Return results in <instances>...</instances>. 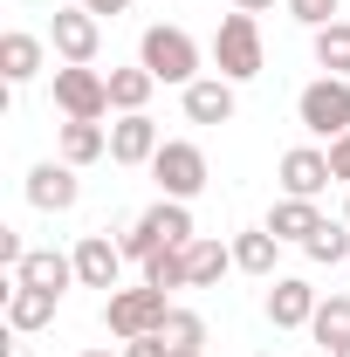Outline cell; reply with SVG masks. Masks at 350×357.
Wrapping results in <instances>:
<instances>
[{
	"instance_id": "obj_9",
	"label": "cell",
	"mask_w": 350,
	"mask_h": 357,
	"mask_svg": "<svg viewBox=\"0 0 350 357\" xmlns=\"http://www.w3.org/2000/svg\"><path fill=\"white\" fill-rule=\"evenodd\" d=\"M76 289H103V296H117V289H124V241H110V234H83V241H76Z\"/></svg>"
},
{
	"instance_id": "obj_30",
	"label": "cell",
	"mask_w": 350,
	"mask_h": 357,
	"mask_svg": "<svg viewBox=\"0 0 350 357\" xmlns=\"http://www.w3.org/2000/svg\"><path fill=\"white\" fill-rule=\"evenodd\" d=\"M330 172H337V178H344V185H350V131L337 137V144H330Z\"/></svg>"
},
{
	"instance_id": "obj_2",
	"label": "cell",
	"mask_w": 350,
	"mask_h": 357,
	"mask_svg": "<svg viewBox=\"0 0 350 357\" xmlns=\"http://www.w3.org/2000/svg\"><path fill=\"white\" fill-rule=\"evenodd\" d=\"M213 62H220L213 76H227V83H254V76L268 69L261 14H241V7H234V14L220 21V35H213Z\"/></svg>"
},
{
	"instance_id": "obj_8",
	"label": "cell",
	"mask_w": 350,
	"mask_h": 357,
	"mask_svg": "<svg viewBox=\"0 0 350 357\" xmlns=\"http://www.w3.org/2000/svg\"><path fill=\"white\" fill-rule=\"evenodd\" d=\"M330 151H316V144H289L282 158H275V185L289 192V199H323L330 192Z\"/></svg>"
},
{
	"instance_id": "obj_14",
	"label": "cell",
	"mask_w": 350,
	"mask_h": 357,
	"mask_svg": "<svg viewBox=\"0 0 350 357\" xmlns=\"http://www.w3.org/2000/svg\"><path fill=\"white\" fill-rule=\"evenodd\" d=\"M158 144H165L158 124H151L144 110H131V117H117V124H110V165H151V158H158Z\"/></svg>"
},
{
	"instance_id": "obj_35",
	"label": "cell",
	"mask_w": 350,
	"mask_h": 357,
	"mask_svg": "<svg viewBox=\"0 0 350 357\" xmlns=\"http://www.w3.org/2000/svg\"><path fill=\"white\" fill-rule=\"evenodd\" d=\"M344 220H350V199H344Z\"/></svg>"
},
{
	"instance_id": "obj_32",
	"label": "cell",
	"mask_w": 350,
	"mask_h": 357,
	"mask_svg": "<svg viewBox=\"0 0 350 357\" xmlns=\"http://www.w3.org/2000/svg\"><path fill=\"white\" fill-rule=\"evenodd\" d=\"M241 14H275V0H234Z\"/></svg>"
},
{
	"instance_id": "obj_24",
	"label": "cell",
	"mask_w": 350,
	"mask_h": 357,
	"mask_svg": "<svg viewBox=\"0 0 350 357\" xmlns=\"http://www.w3.org/2000/svg\"><path fill=\"white\" fill-rule=\"evenodd\" d=\"M309 337H316L323 351H344V344H350V296H323V303H316V323H309Z\"/></svg>"
},
{
	"instance_id": "obj_34",
	"label": "cell",
	"mask_w": 350,
	"mask_h": 357,
	"mask_svg": "<svg viewBox=\"0 0 350 357\" xmlns=\"http://www.w3.org/2000/svg\"><path fill=\"white\" fill-rule=\"evenodd\" d=\"M83 357H110V351H83Z\"/></svg>"
},
{
	"instance_id": "obj_25",
	"label": "cell",
	"mask_w": 350,
	"mask_h": 357,
	"mask_svg": "<svg viewBox=\"0 0 350 357\" xmlns=\"http://www.w3.org/2000/svg\"><path fill=\"white\" fill-rule=\"evenodd\" d=\"M309 48H316V69H323V76H350V21L316 28V35H309Z\"/></svg>"
},
{
	"instance_id": "obj_21",
	"label": "cell",
	"mask_w": 350,
	"mask_h": 357,
	"mask_svg": "<svg viewBox=\"0 0 350 357\" xmlns=\"http://www.w3.org/2000/svg\"><path fill=\"white\" fill-rule=\"evenodd\" d=\"M275 261H282V241L268 227H241L234 234V268L241 275H275Z\"/></svg>"
},
{
	"instance_id": "obj_11",
	"label": "cell",
	"mask_w": 350,
	"mask_h": 357,
	"mask_svg": "<svg viewBox=\"0 0 350 357\" xmlns=\"http://www.w3.org/2000/svg\"><path fill=\"white\" fill-rule=\"evenodd\" d=\"M76 199H83V178H76V165L42 158V165L28 172V206H35V213H69Z\"/></svg>"
},
{
	"instance_id": "obj_15",
	"label": "cell",
	"mask_w": 350,
	"mask_h": 357,
	"mask_svg": "<svg viewBox=\"0 0 350 357\" xmlns=\"http://www.w3.org/2000/svg\"><path fill=\"white\" fill-rule=\"evenodd\" d=\"M14 282L48 289V296H69V282H76V255H62V248H28L21 268H14Z\"/></svg>"
},
{
	"instance_id": "obj_17",
	"label": "cell",
	"mask_w": 350,
	"mask_h": 357,
	"mask_svg": "<svg viewBox=\"0 0 350 357\" xmlns=\"http://www.w3.org/2000/svg\"><path fill=\"white\" fill-rule=\"evenodd\" d=\"M268 234H275V241H282V248H289V241H296V248H303L309 234H316V227H323V206H316V199H289V192H282V199H275V206H268Z\"/></svg>"
},
{
	"instance_id": "obj_23",
	"label": "cell",
	"mask_w": 350,
	"mask_h": 357,
	"mask_svg": "<svg viewBox=\"0 0 350 357\" xmlns=\"http://www.w3.org/2000/svg\"><path fill=\"white\" fill-rule=\"evenodd\" d=\"M158 337L172 344V357H206V316L172 303V316H165V330H158Z\"/></svg>"
},
{
	"instance_id": "obj_20",
	"label": "cell",
	"mask_w": 350,
	"mask_h": 357,
	"mask_svg": "<svg viewBox=\"0 0 350 357\" xmlns=\"http://www.w3.org/2000/svg\"><path fill=\"white\" fill-rule=\"evenodd\" d=\"M96 158H110V131L103 124H76V117H62V165H96Z\"/></svg>"
},
{
	"instance_id": "obj_1",
	"label": "cell",
	"mask_w": 350,
	"mask_h": 357,
	"mask_svg": "<svg viewBox=\"0 0 350 357\" xmlns=\"http://www.w3.org/2000/svg\"><path fill=\"white\" fill-rule=\"evenodd\" d=\"M199 241V227H192V206L185 199H158V206H144L124 234V261H151V255H165V248H192Z\"/></svg>"
},
{
	"instance_id": "obj_7",
	"label": "cell",
	"mask_w": 350,
	"mask_h": 357,
	"mask_svg": "<svg viewBox=\"0 0 350 357\" xmlns=\"http://www.w3.org/2000/svg\"><path fill=\"white\" fill-rule=\"evenodd\" d=\"M55 110L76 124H103L110 117V76H96L89 62H62L55 69Z\"/></svg>"
},
{
	"instance_id": "obj_36",
	"label": "cell",
	"mask_w": 350,
	"mask_h": 357,
	"mask_svg": "<svg viewBox=\"0 0 350 357\" xmlns=\"http://www.w3.org/2000/svg\"><path fill=\"white\" fill-rule=\"evenodd\" d=\"M254 357H275V351H254Z\"/></svg>"
},
{
	"instance_id": "obj_28",
	"label": "cell",
	"mask_w": 350,
	"mask_h": 357,
	"mask_svg": "<svg viewBox=\"0 0 350 357\" xmlns=\"http://www.w3.org/2000/svg\"><path fill=\"white\" fill-rule=\"evenodd\" d=\"M282 7H289V21H303L309 35H316V28H330V21H344V14H337V0H282Z\"/></svg>"
},
{
	"instance_id": "obj_27",
	"label": "cell",
	"mask_w": 350,
	"mask_h": 357,
	"mask_svg": "<svg viewBox=\"0 0 350 357\" xmlns=\"http://www.w3.org/2000/svg\"><path fill=\"white\" fill-rule=\"evenodd\" d=\"M144 282H151V289H165V296H172V289H192V282H185V248L151 255V261H144Z\"/></svg>"
},
{
	"instance_id": "obj_22",
	"label": "cell",
	"mask_w": 350,
	"mask_h": 357,
	"mask_svg": "<svg viewBox=\"0 0 350 357\" xmlns=\"http://www.w3.org/2000/svg\"><path fill=\"white\" fill-rule=\"evenodd\" d=\"M151 89H158V76H151L144 62L110 69V110H117V117H131V110H144V103H151Z\"/></svg>"
},
{
	"instance_id": "obj_4",
	"label": "cell",
	"mask_w": 350,
	"mask_h": 357,
	"mask_svg": "<svg viewBox=\"0 0 350 357\" xmlns=\"http://www.w3.org/2000/svg\"><path fill=\"white\" fill-rule=\"evenodd\" d=\"M165 316H172V296H165V289H151V282H137V289H117V296H103V330H110L117 344H131V337H151V330H165Z\"/></svg>"
},
{
	"instance_id": "obj_19",
	"label": "cell",
	"mask_w": 350,
	"mask_h": 357,
	"mask_svg": "<svg viewBox=\"0 0 350 357\" xmlns=\"http://www.w3.org/2000/svg\"><path fill=\"white\" fill-rule=\"evenodd\" d=\"M234 268V241H213V234H199L192 248H185V282L192 289H220V275Z\"/></svg>"
},
{
	"instance_id": "obj_12",
	"label": "cell",
	"mask_w": 350,
	"mask_h": 357,
	"mask_svg": "<svg viewBox=\"0 0 350 357\" xmlns=\"http://www.w3.org/2000/svg\"><path fill=\"white\" fill-rule=\"evenodd\" d=\"M241 83H227V76H199V83L178 89V103H185V124H234V110H241Z\"/></svg>"
},
{
	"instance_id": "obj_26",
	"label": "cell",
	"mask_w": 350,
	"mask_h": 357,
	"mask_svg": "<svg viewBox=\"0 0 350 357\" xmlns=\"http://www.w3.org/2000/svg\"><path fill=\"white\" fill-rule=\"evenodd\" d=\"M303 255L316 268H337V261H350V220H323L316 234L303 241Z\"/></svg>"
},
{
	"instance_id": "obj_5",
	"label": "cell",
	"mask_w": 350,
	"mask_h": 357,
	"mask_svg": "<svg viewBox=\"0 0 350 357\" xmlns=\"http://www.w3.org/2000/svg\"><path fill=\"white\" fill-rule=\"evenodd\" d=\"M151 178H158V199H199L206 192V178H213V165H206V151L192 144V137H165L158 144V158H151Z\"/></svg>"
},
{
	"instance_id": "obj_29",
	"label": "cell",
	"mask_w": 350,
	"mask_h": 357,
	"mask_svg": "<svg viewBox=\"0 0 350 357\" xmlns=\"http://www.w3.org/2000/svg\"><path fill=\"white\" fill-rule=\"evenodd\" d=\"M124 357H172V344L151 330V337H131V344H124Z\"/></svg>"
},
{
	"instance_id": "obj_3",
	"label": "cell",
	"mask_w": 350,
	"mask_h": 357,
	"mask_svg": "<svg viewBox=\"0 0 350 357\" xmlns=\"http://www.w3.org/2000/svg\"><path fill=\"white\" fill-rule=\"evenodd\" d=\"M137 62H144L158 83H172V89L199 83V42H192L185 28H165V21H151V28L137 35Z\"/></svg>"
},
{
	"instance_id": "obj_6",
	"label": "cell",
	"mask_w": 350,
	"mask_h": 357,
	"mask_svg": "<svg viewBox=\"0 0 350 357\" xmlns=\"http://www.w3.org/2000/svg\"><path fill=\"white\" fill-rule=\"evenodd\" d=\"M296 117H303L309 137H337L350 131V76H316V83L296 96Z\"/></svg>"
},
{
	"instance_id": "obj_33",
	"label": "cell",
	"mask_w": 350,
	"mask_h": 357,
	"mask_svg": "<svg viewBox=\"0 0 350 357\" xmlns=\"http://www.w3.org/2000/svg\"><path fill=\"white\" fill-rule=\"evenodd\" d=\"M330 357H350V344H344V351H330Z\"/></svg>"
},
{
	"instance_id": "obj_13",
	"label": "cell",
	"mask_w": 350,
	"mask_h": 357,
	"mask_svg": "<svg viewBox=\"0 0 350 357\" xmlns=\"http://www.w3.org/2000/svg\"><path fill=\"white\" fill-rule=\"evenodd\" d=\"M316 303H323V296H316V289H309L303 275H275V289H268V323H275V330H309V323H316Z\"/></svg>"
},
{
	"instance_id": "obj_31",
	"label": "cell",
	"mask_w": 350,
	"mask_h": 357,
	"mask_svg": "<svg viewBox=\"0 0 350 357\" xmlns=\"http://www.w3.org/2000/svg\"><path fill=\"white\" fill-rule=\"evenodd\" d=\"M89 14H96V21H103V14H124V7H131V0H83Z\"/></svg>"
},
{
	"instance_id": "obj_16",
	"label": "cell",
	"mask_w": 350,
	"mask_h": 357,
	"mask_svg": "<svg viewBox=\"0 0 350 357\" xmlns=\"http://www.w3.org/2000/svg\"><path fill=\"white\" fill-rule=\"evenodd\" d=\"M55 310H62V296L28 289V282H7V330L14 337H35L42 323H55Z\"/></svg>"
},
{
	"instance_id": "obj_18",
	"label": "cell",
	"mask_w": 350,
	"mask_h": 357,
	"mask_svg": "<svg viewBox=\"0 0 350 357\" xmlns=\"http://www.w3.org/2000/svg\"><path fill=\"white\" fill-rule=\"evenodd\" d=\"M42 35H28V28H7V35H0V76H7V83L21 89V83H35V76H42Z\"/></svg>"
},
{
	"instance_id": "obj_10",
	"label": "cell",
	"mask_w": 350,
	"mask_h": 357,
	"mask_svg": "<svg viewBox=\"0 0 350 357\" xmlns=\"http://www.w3.org/2000/svg\"><path fill=\"white\" fill-rule=\"evenodd\" d=\"M48 48H55L62 62H96V48H103V21L89 14L83 0H76V7H55V21H48Z\"/></svg>"
}]
</instances>
